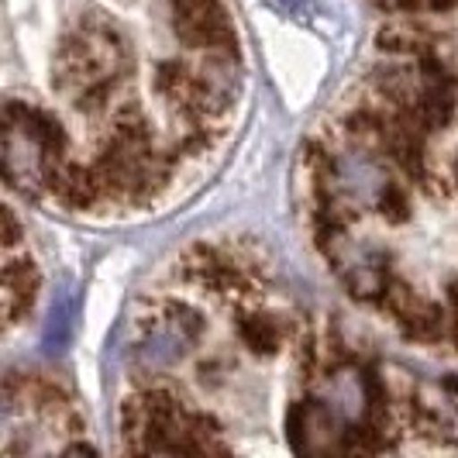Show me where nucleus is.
I'll list each match as a JSON object with an SVG mask.
<instances>
[{
    "instance_id": "obj_1",
    "label": "nucleus",
    "mask_w": 458,
    "mask_h": 458,
    "mask_svg": "<svg viewBox=\"0 0 458 458\" xmlns=\"http://www.w3.org/2000/svg\"><path fill=\"white\" fill-rule=\"evenodd\" d=\"M190 80H193V66L180 59V55H173V59H162L156 72H152V90L156 97L162 100H169V107L173 104H180L190 97Z\"/></svg>"
},
{
    "instance_id": "obj_5",
    "label": "nucleus",
    "mask_w": 458,
    "mask_h": 458,
    "mask_svg": "<svg viewBox=\"0 0 458 458\" xmlns=\"http://www.w3.org/2000/svg\"><path fill=\"white\" fill-rule=\"evenodd\" d=\"M452 173H455V183H458V159H455V165H452Z\"/></svg>"
},
{
    "instance_id": "obj_2",
    "label": "nucleus",
    "mask_w": 458,
    "mask_h": 458,
    "mask_svg": "<svg viewBox=\"0 0 458 458\" xmlns=\"http://www.w3.org/2000/svg\"><path fill=\"white\" fill-rule=\"evenodd\" d=\"M372 210H376L390 228H403V225H411L413 200H411V193H407V186L393 183V180H383L379 193H376Z\"/></svg>"
},
{
    "instance_id": "obj_3",
    "label": "nucleus",
    "mask_w": 458,
    "mask_h": 458,
    "mask_svg": "<svg viewBox=\"0 0 458 458\" xmlns=\"http://www.w3.org/2000/svg\"><path fill=\"white\" fill-rule=\"evenodd\" d=\"M458 0H428V14H455Z\"/></svg>"
},
{
    "instance_id": "obj_4",
    "label": "nucleus",
    "mask_w": 458,
    "mask_h": 458,
    "mask_svg": "<svg viewBox=\"0 0 458 458\" xmlns=\"http://www.w3.org/2000/svg\"><path fill=\"white\" fill-rule=\"evenodd\" d=\"M445 393L458 396V376H448V379H445Z\"/></svg>"
}]
</instances>
